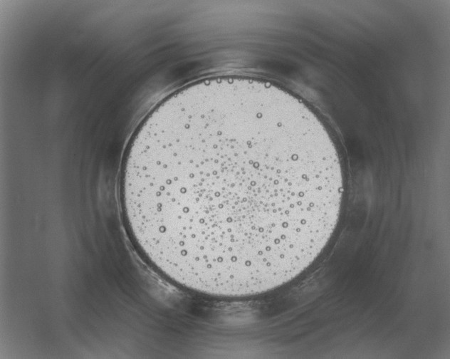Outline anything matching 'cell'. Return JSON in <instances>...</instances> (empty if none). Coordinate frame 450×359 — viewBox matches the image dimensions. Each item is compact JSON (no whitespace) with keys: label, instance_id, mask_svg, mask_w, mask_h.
Returning a JSON list of instances; mask_svg holds the SVG:
<instances>
[{"label":"cell","instance_id":"1","mask_svg":"<svg viewBox=\"0 0 450 359\" xmlns=\"http://www.w3.org/2000/svg\"><path fill=\"white\" fill-rule=\"evenodd\" d=\"M342 192L318 117L247 77L202 80L164 100L120 175L140 254L177 285L221 297L264 293L304 271L337 226Z\"/></svg>","mask_w":450,"mask_h":359}]
</instances>
